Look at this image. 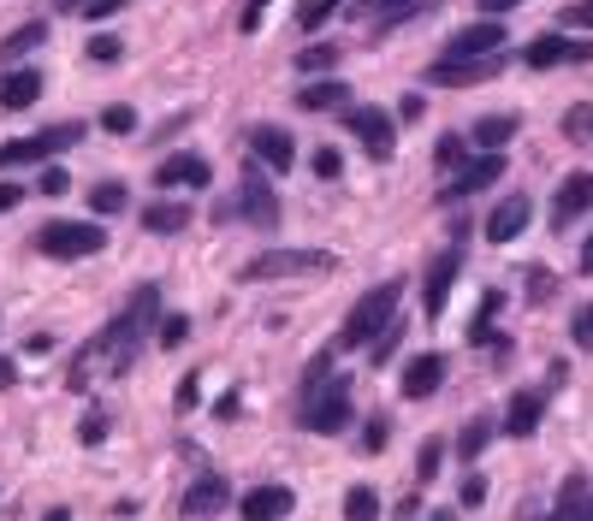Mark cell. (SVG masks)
Returning <instances> with one entry per match:
<instances>
[{"label":"cell","instance_id":"50","mask_svg":"<svg viewBox=\"0 0 593 521\" xmlns=\"http://www.w3.org/2000/svg\"><path fill=\"white\" fill-rule=\"evenodd\" d=\"M60 190H66V172L48 166V172H42V196H60Z\"/></svg>","mask_w":593,"mask_h":521},{"label":"cell","instance_id":"21","mask_svg":"<svg viewBox=\"0 0 593 521\" xmlns=\"http://www.w3.org/2000/svg\"><path fill=\"white\" fill-rule=\"evenodd\" d=\"M42 101V72H0V108H12V113H24V108H37Z\"/></svg>","mask_w":593,"mask_h":521},{"label":"cell","instance_id":"23","mask_svg":"<svg viewBox=\"0 0 593 521\" xmlns=\"http://www.w3.org/2000/svg\"><path fill=\"white\" fill-rule=\"evenodd\" d=\"M296 108H303V113H344V108H351V90H344L339 78L303 83V90H296Z\"/></svg>","mask_w":593,"mask_h":521},{"label":"cell","instance_id":"46","mask_svg":"<svg viewBox=\"0 0 593 521\" xmlns=\"http://www.w3.org/2000/svg\"><path fill=\"white\" fill-rule=\"evenodd\" d=\"M101 439H108V415H90V421H83V445H101Z\"/></svg>","mask_w":593,"mask_h":521},{"label":"cell","instance_id":"8","mask_svg":"<svg viewBox=\"0 0 593 521\" xmlns=\"http://www.w3.org/2000/svg\"><path fill=\"white\" fill-rule=\"evenodd\" d=\"M493 72H504V54H486V60H433L428 65V83L433 90H469V83H486Z\"/></svg>","mask_w":593,"mask_h":521},{"label":"cell","instance_id":"22","mask_svg":"<svg viewBox=\"0 0 593 521\" xmlns=\"http://www.w3.org/2000/svg\"><path fill=\"white\" fill-rule=\"evenodd\" d=\"M243 219L261 225V232H273V225H279V196H273V190L255 178V172L243 178Z\"/></svg>","mask_w":593,"mask_h":521},{"label":"cell","instance_id":"17","mask_svg":"<svg viewBox=\"0 0 593 521\" xmlns=\"http://www.w3.org/2000/svg\"><path fill=\"white\" fill-rule=\"evenodd\" d=\"M529 214H534L529 196H504L493 214H486V243H516L522 232H529Z\"/></svg>","mask_w":593,"mask_h":521},{"label":"cell","instance_id":"53","mask_svg":"<svg viewBox=\"0 0 593 521\" xmlns=\"http://www.w3.org/2000/svg\"><path fill=\"white\" fill-rule=\"evenodd\" d=\"M582 273H587V279H593V237L582 243Z\"/></svg>","mask_w":593,"mask_h":521},{"label":"cell","instance_id":"41","mask_svg":"<svg viewBox=\"0 0 593 521\" xmlns=\"http://www.w3.org/2000/svg\"><path fill=\"white\" fill-rule=\"evenodd\" d=\"M339 172H344V161H339V154H333V149H315V178H326V184H333Z\"/></svg>","mask_w":593,"mask_h":521},{"label":"cell","instance_id":"26","mask_svg":"<svg viewBox=\"0 0 593 521\" xmlns=\"http://www.w3.org/2000/svg\"><path fill=\"white\" fill-rule=\"evenodd\" d=\"M48 42V24H24V30H12L7 42H0V65H12V60H24V54H37V48Z\"/></svg>","mask_w":593,"mask_h":521},{"label":"cell","instance_id":"37","mask_svg":"<svg viewBox=\"0 0 593 521\" xmlns=\"http://www.w3.org/2000/svg\"><path fill=\"white\" fill-rule=\"evenodd\" d=\"M101 131H108V136H131L137 131V113L131 108H108V113H101Z\"/></svg>","mask_w":593,"mask_h":521},{"label":"cell","instance_id":"12","mask_svg":"<svg viewBox=\"0 0 593 521\" xmlns=\"http://www.w3.org/2000/svg\"><path fill=\"white\" fill-rule=\"evenodd\" d=\"M499 172H504V154H481V161H469L463 172H451V178L440 184V202H463V196H475V190L499 184Z\"/></svg>","mask_w":593,"mask_h":521},{"label":"cell","instance_id":"36","mask_svg":"<svg viewBox=\"0 0 593 521\" xmlns=\"http://www.w3.org/2000/svg\"><path fill=\"white\" fill-rule=\"evenodd\" d=\"M499 308H504V297H499V290H486V297H481V315H475V326H469V338H486V333H493V315H499Z\"/></svg>","mask_w":593,"mask_h":521},{"label":"cell","instance_id":"48","mask_svg":"<svg viewBox=\"0 0 593 521\" xmlns=\"http://www.w3.org/2000/svg\"><path fill=\"white\" fill-rule=\"evenodd\" d=\"M516 7H529V0H481L486 19H504V12H516Z\"/></svg>","mask_w":593,"mask_h":521},{"label":"cell","instance_id":"31","mask_svg":"<svg viewBox=\"0 0 593 521\" xmlns=\"http://www.w3.org/2000/svg\"><path fill=\"white\" fill-rule=\"evenodd\" d=\"M564 136L570 143H593V108L587 101H575V108L564 113Z\"/></svg>","mask_w":593,"mask_h":521},{"label":"cell","instance_id":"10","mask_svg":"<svg viewBox=\"0 0 593 521\" xmlns=\"http://www.w3.org/2000/svg\"><path fill=\"white\" fill-rule=\"evenodd\" d=\"M458 279H463V255H458V249H445V255L428 267V285H422V315H428V320H440V315H445L451 285H458Z\"/></svg>","mask_w":593,"mask_h":521},{"label":"cell","instance_id":"27","mask_svg":"<svg viewBox=\"0 0 593 521\" xmlns=\"http://www.w3.org/2000/svg\"><path fill=\"white\" fill-rule=\"evenodd\" d=\"M143 225H149V232H184V225H190V207H179V202H154V207H143Z\"/></svg>","mask_w":593,"mask_h":521},{"label":"cell","instance_id":"45","mask_svg":"<svg viewBox=\"0 0 593 521\" xmlns=\"http://www.w3.org/2000/svg\"><path fill=\"white\" fill-rule=\"evenodd\" d=\"M184 333H190V320L172 315V320H161V333H154V338H161V344H184Z\"/></svg>","mask_w":593,"mask_h":521},{"label":"cell","instance_id":"1","mask_svg":"<svg viewBox=\"0 0 593 521\" xmlns=\"http://www.w3.org/2000/svg\"><path fill=\"white\" fill-rule=\"evenodd\" d=\"M149 333H161V290H154V285H137L131 303L119 308V320H113L101 338H90V344L78 350V361H72V386L83 391L96 374H125L131 361L143 356Z\"/></svg>","mask_w":593,"mask_h":521},{"label":"cell","instance_id":"54","mask_svg":"<svg viewBox=\"0 0 593 521\" xmlns=\"http://www.w3.org/2000/svg\"><path fill=\"white\" fill-rule=\"evenodd\" d=\"M0 386H12V361L7 356H0Z\"/></svg>","mask_w":593,"mask_h":521},{"label":"cell","instance_id":"15","mask_svg":"<svg viewBox=\"0 0 593 521\" xmlns=\"http://www.w3.org/2000/svg\"><path fill=\"white\" fill-rule=\"evenodd\" d=\"M225 498H232V486H225L220 474H202V480H190L179 515H184V521H214V515L225 510Z\"/></svg>","mask_w":593,"mask_h":521},{"label":"cell","instance_id":"29","mask_svg":"<svg viewBox=\"0 0 593 521\" xmlns=\"http://www.w3.org/2000/svg\"><path fill=\"white\" fill-rule=\"evenodd\" d=\"M344 521H380V492L374 486H351V492H344Z\"/></svg>","mask_w":593,"mask_h":521},{"label":"cell","instance_id":"44","mask_svg":"<svg viewBox=\"0 0 593 521\" xmlns=\"http://www.w3.org/2000/svg\"><path fill=\"white\" fill-rule=\"evenodd\" d=\"M552 290H557V279H552V273H529V297H534V303H546Z\"/></svg>","mask_w":593,"mask_h":521},{"label":"cell","instance_id":"4","mask_svg":"<svg viewBox=\"0 0 593 521\" xmlns=\"http://www.w3.org/2000/svg\"><path fill=\"white\" fill-rule=\"evenodd\" d=\"M333 255H321V249H268V255H255V260H243V273L238 279L243 285H268V279H309V273H321Z\"/></svg>","mask_w":593,"mask_h":521},{"label":"cell","instance_id":"30","mask_svg":"<svg viewBox=\"0 0 593 521\" xmlns=\"http://www.w3.org/2000/svg\"><path fill=\"white\" fill-rule=\"evenodd\" d=\"M486 439H493V421H469V427H463V439H458V457H463V462H475L481 450H486Z\"/></svg>","mask_w":593,"mask_h":521},{"label":"cell","instance_id":"40","mask_svg":"<svg viewBox=\"0 0 593 521\" xmlns=\"http://www.w3.org/2000/svg\"><path fill=\"white\" fill-rule=\"evenodd\" d=\"M557 24H575V30H593V0H575V7L557 12Z\"/></svg>","mask_w":593,"mask_h":521},{"label":"cell","instance_id":"19","mask_svg":"<svg viewBox=\"0 0 593 521\" xmlns=\"http://www.w3.org/2000/svg\"><path fill=\"white\" fill-rule=\"evenodd\" d=\"M540 415H546V397H540V391H516L511 409H504V432H511V439H534Z\"/></svg>","mask_w":593,"mask_h":521},{"label":"cell","instance_id":"18","mask_svg":"<svg viewBox=\"0 0 593 521\" xmlns=\"http://www.w3.org/2000/svg\"><path fill=\"white\" fill-rule=\"evenodd\" d=\"M238 510H243V521H285L296 510V492H291V486H255Z\"/></svg>","mask_w":593,"mask_h":521},{"label":"cell","instance_id":"52","mask_svg":"<svg viewBox=\"0 0 593 521\" xmlns=\"http://www.w3.org/2000/svg\"><path fill=\"white\" fill-rule=\"evenodd\" d=\"M362 445H369V450L386 445V421H369V432H362Z\"/></svg>","mask_w":593,"mask_h":521},{"label":"cell","instance_id":"32","mask_svg":"<svg viewBox=\"0 0 593 521\" xmlns=\"http://www.w3.org/2000/svg\"><path fill=\"white\" fill-rule=\"evenodd\" d=\"M125 184H96L90 190V207H96V214H125Z\"/></svg>","mask_w":593,"mask_h":521},{"label":"cell","instance_id":"2","mask_svg":"<svg viewBox=\"0 0 593 521\" xmlns=\"http://www.w3.org/2000/svg\"><path fill=\"white\" fill-rule=\"evenodd\" d=\"M398 303H404V290L398 285H374L369 297H362L356 308H351V320H344V344H380L392 333V320H398Z\"/></svg>","mask_w":593,"mask_h":521},{"label":"cell","instance_id":"47","mask_svg":"<svg viewBox=\"0 0 593 521\" xmlns=\"http://www.w3.org/2000/svg\"><path fill=\"white\" fill-rule=\"evenodd\" d=\"M261 12H268V0H243V24L238 30H261Z\"/></svg>","mask_w":593,"mask_h":521},{"label":"cell","instance_id":"55","mask_svg":"<svg viewBox=\"0 0 593 521\" xmlns=\"http://www.w3.org/2000/svg\"><path fill=\"white\" fill-rule=\"evenodd\" d=\"M42 521H72V510H48Z\"/></svg>","mask_w":593,"mask_h":521},{"label":"cell","instance_id":"35","mask_svg":"<svg viewBox=\"0 0 593 521\" xmlns=\"http://www.w3.org/2000/svg\"><path fill=\"white\" fill-rule=\"evenodd\" d=\"M440 468H445V439H428V445H422V457H415V474H422V486L440 474Z\"/></svg>","mask_w":593,"mask_h":521},{"label":"cell","instance_id":"34","mask_svg":"<svg viewBox=\"0 0 593 521\" xmlns=\"http://www.w3.org/2000/svg\"><path fill=\"white\" fill-rule=\"evenodd\" d=\"M326 65H339V48L333 42H315V48H303V54H296V72H326Z\"/></svg>","mask_w":593,"mask_h":521},{"label":"cell","instance_id":"42","mask_svg":"<svg viewBox=\"0 0 593 521\" xmlns=\"http://www.w3.org/2000/svg\"><path fill=\"white\" fill-rule=\"evenodd\" d=\"M458 498H463V510H481V503H486V480H481V474H469Z\"/></svg>","mask_w":593,"mask_h":521},{"label":"cell","instance_id":"14","mask_svg":"<svg viewBox=\"0 0 593 521\" xmlns=\"http://www.w3.org/2000/svg\"><path fill=\"white\" fill-rule=\"evenodd\" d=\"M504 42H511V30L504 24H469L451 37L445 60H486V54H504Z\"/></svg>","mask_w":593,"mask_h":521},{"label":"cell","instance_id":"20","mask_svg":"<svg viewBox=\"0 0 593 521\" xmlns=\"http://www.w3.org/2000/svg\"><path fill=\"white\" fill-rule=\"evenodd\" d=\"M250 149L268 161L273 172H291V161H296V143H291V131H279V125H255L250 131Z\"/></svg>","mask_w":593,"mask_h":521},{"label":"cell","instance_id":"9","mask_svg":"<svg viewBox=\"0 0 593 521\" xmlns=\"http://www.w3.org/2000/svg\"><path fill=\"white\" fill-rule=\"evenodd\" d=\"M522 60H529V72H552V65H587V60H593V42H575V37H534Z\"/></svg>","mask_w":593,"mask_h":521},{"label":"cell","instance_id":"13","mask_svg":"<svg viewBox=\"0 0 593 521\" xmlns=\"http://www.w3.org/2000/svg\"><path fill=\"white\" fill-rule=\"evenodd\" d=\"M582 214H593V172H570L552 196V225L564 232V225H575Z\"/></svg>","mask_w":593,"mask_h":521},{"label":"cell","instance_id":"5","mask_svg":"<svg viewBox=\"0 0 593 521\" xmlns=\"http://www.w3.org/2000/svg\"><path fill=\"white\" fill-rule=\"evenodd\" d=\"M309 432H339L344 421H351V386L344 379H326V386L303 391V415H296Z\"/></svg>","mask_w":593,"mask_h":521},{"label":"cell","instance_id":"11","mask_svg":"<svg viewBox=\"0 0 593 521\" xmlns=\"http://www.w3.org/2000/svg\"><path fill=\"white\" fill-rule=\"evenodd\" d=\"M154 184L161 190H208L214 184V166H208L202 154H167V161L154 166Z\"/></svg>","mask_w":593,"mask_h":521},{"label":"cell","instance_id":"43","mask_svg":"<svg viewBox=\"0 0 593 521\" xmlns=\"http://www.w3.org/2000/svg\"><path fill=\"white\" fill-rule=\"evenodd\" d=\"M119 54H125V48H119V37H90V60L108 65V60H119Z\"/></svg>","mask_w":593,"mask_h":521},{"label":"cell","instance_id":"25","mask_svg":"<svg viewBox=\"0 0 593 521\" xmlns=\"http://www.w3.org/2000/svg\"><path fill=\"white\" fill-rule=\"evenodd\" d=\"M516 131H522V119H516V113H486V119H475V143H481L486 154H499Z\"/></svg>","mask_w":593,"mask_h":521},{"label":"cell","instance_id":"6","mask_svg":"<svg viewBox=\"0 0 593 521\" xmlns=\"http://www.w3.org/2000/svg\"><path fill=\"white\" fill-rule=\"evenodd\" d=\"M78 136H83V125H54V131H37V136H19V143H0V172L7 166H37L48 154L72 149Z\"/></svg>","mask_w":593,"mask_h":521},{"label":"cell","instance_id":"24","mask_svg":"<svg viewBox=\"0 0 593 521\" xmlns=\"http://www.w3.org/2000/svg\"><path fill=\"white\" fill-rule=\"evenodd\" d=\"M546 521H593V498H587V480H582V474L564 480V492H557V510H552Z\"/></svg>","mask_w":593,"mask_h":521},{"label":"cell","instance_id":"3","mask_svg":"<svg viewBox=\"0 0 593 521\" xmlns=\"http://www.w3.org/2000/svg\"><path fill=\"white\" fill-rule=\"evenodd\" d=\"M37 249L54 255V260H83V255L108 249V232H101L96 219H48L37 232Z\"/></svg>","mask_w":593,"mask_h":521},{"label":"cell","instance_id":"38","mask_svg":"<svg viewBox=\"0 0 593 521\" xmlns=\"http://www.w3.org/2000/svg\"><path fill=\"white\" fill-rule=\"evenodd\" d=\"M570 338H575V350H593V303H587V308H575Z\"/></svg>","mask_w":593,"mask_h":521},{"label":"cell","instance_id":"7","mask_svg":"<svg viewBox=\"0 0 593 521\" xmlns=\"http://www.w3.org/2000/svg\"><path fill=\"white\" fill-rule=\"evenodd\" d=\"M344 131H351L356 143L374 154V161H386V154H392V143H398V125H392V113H380V108H344Z\"/></svg>","mask_w":593,"mask_h":521},{"label":"cell","instance_id":"39","mask_svg":"<svg viewBox=\"0 0 593 521\" xmlns=\"http://www.w3.org/2000/svg\"><path fill=\"white\" fill-rule=\"evenodd\" d=\"M433 154H440L445 172H463V166H469V161H463V136H440V149H433Z\"/></svg>","mask_w":593,"mask_h":521},{"label":"cell","instance_id":"28","mask_svg":"<svg viewBox=\"0 0 593 521\" xmlns=\"http://www.w3.org/2000/svg\"><path fill=\"white\" fill-rule=\"evenodd\" d=\"M422 0H356V19H374V24H392V19H410Z\"/></svg>","mask_w":593,"mask_h":521},{"label":"cell","instance_id":"33","mask_svg":"<svg viewBox=\"0 0 593 521\" xmlns=\"http://www.w3.org/2000/svg\"><path fill=\"white\" fill-rule=\"evenodd\" d=\"M339 7H344V0H303V7H296V24H303V30H321Z\"/></svg>","mask_w":593,"mask_h":521},{"label":"cell","instance_id":"49","mask_svg":"<svg viewBox=\"0 0 593 521\" xmlns=\"http://www.w3.org/2000/svg\"><path fill=\"white\" fill-rule=\"evenodd\" d=\"M197 391H202L197 374H184V379H179V409H197Z\"/></svg>","mask_w":593,"mask_h":521},{"label":"cell","instance_id":"51","mask_svg":"<svg viewBox=\"0 0 593 521\" xmlns=\"http://www.w3.org/2000/svg\"><path fill=\"white\" fill-rule=\"evenodd\" d=\"M24 202V184H0V214H7V207H19Z\"/></svg>","mask_w":593,"mask_h":521},{"label":"cell","instance_id":"16","mask_svg":"<svg viewBox=\"0 0 593 521\" xmlns=\"http://www.w3.org/2000/svg\"><path fill=\"white\" fill-rule=\"evenodd\" d=\"M440 386H445V356L440 350H422V356L404 361V397L410 403H422V397H433Z\"/></svg>","mask_w":593,"mask_h":521}]
</instances>
